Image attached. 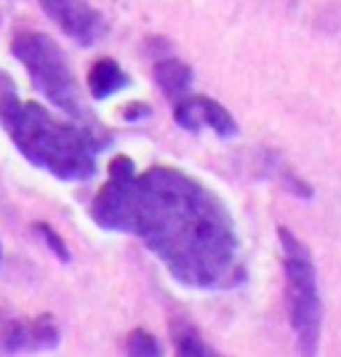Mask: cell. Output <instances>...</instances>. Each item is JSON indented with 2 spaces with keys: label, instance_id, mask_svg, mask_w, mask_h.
Returning a JSON list of instances; mask_svg holds the SVG:
<instances>
[{
  "label": "cell",
  "instance_id": "6",
  "mask_svg": "<svg viewBox=\"0 0 341 357\" xmlns=\"http://www.w3.org/2000/svg\"><path fill=\"white\" fill-rule=\"evenodd\" d=\"M174 118H176L179 128L184 131H192L197 134L200 128H211L219 139H235L240 134L238 123L232 118V112L224 105H219L216 99L203 96V93H195V96H184L174 105Z\"/></svg>",
  "mask_w": 341,
  "mask_h": 357
},
{
  "label": "cell",
  "instance_id": "9",
  "mask_svg": "<svg viewBox=\"0 0 341 357\" xmlns=\"http://www.w3.org/2000/svg\"><path fill=\"white\" fill-rule=\"evenodd\" d=\"M131 86V75L126 73L115 59H99L93 61L89 70V93L93 99H109L118 91Z\"/></svg>",
  "mask_w": 341,
  "mask_h": 357
},
{
  "label": "cell",
  "instance_id": "2",
  "mask_svg": "<svg viewBox=\"0 0 341 357\" xmlns=\"http://www.w3.org/2000/svg\"><path fill=\"white\" fill-rule=\"evenodd\" d=\"M0 126L35 168L61 181H89L96 174V155L109 144L107 136L54 118L38 102H22L6 70H0Z\"/></svg>",
  "mask_w": 341,
  "mask_h": 357
},
{
  "label": "cell",
  "instance_id": "10",
  "mask_svg": "<svg viewBox=\"0 0 341 357\" xmlns=\"http://www.w3.org/2000/svg\"><path fill=\"white\" fill-rule=\"evenodd\" d=\"M171 342H174V349L179 355H195V357H211L213 349L203 342V336L197 333V328L192 323H187L184 317H174L171 323Z\"/></svg>",
  "mask_w": 341,
  "mask_h": 357
},
{
  "label": "cell",
  "instance_id": "4",
  "mask_svg": "<svg viewBox=\"0 0 341 357\" xmlns=\"http://www.w3.org/2000/svg\"><path fill=\"white\" fill-rule=\"evenodd\" d=\"M11 54L30 73L32 86L43 93L54 107L64 109L73 120H83L80 89L73 75L70 61L64 59L61 45L43 32L22 30L11 40Z\"/></svg>",
  "mask_w": 341,
  "mask_h": 357
},
{
  "label": "cell",
  "instance_id": "7",
  "mask_svg": "<svg viewBox=\"0 0 341 357\" xmlns=\"http://www.w3.org/2000/svg\"><path fill=\"white\" fill-rule=\"evenodd\" d=\"M61 342V331L51 314H38L32 320H8L0 328V352H51Z\"/></svg>",
  "mask_w": 341,
  "mask_h": 357
},
{
  "label": "cell",
  "instance_id": "11",
  "mask_svg": "<svg viewBox=\"0 0 341 357\" xmlns=\"http://www.w3.org/2000/svg\"><path fill=\"white\" fill-rule=\"evenodd\" d=\"M126 352L136 357H158V355H163V347H160V342H158L149 331L134 328V331L128 333V339H126Z\"/></svg>",
  "mask_w": 341,
  "mask_h": 357
},
{
  "label": "cell",
  "instance_id": "12",
  "mask_svg": "<svg viewBox=\"0 0 341 357\" xmlns=\"http://www.w3.org/2000/svg\"><path fill=\"white\" fill-rule=\"evenodd\" d=\"M32 229L38 232V238L45 243V248L54 253L56 259H59L61 264H70L73 261V256H70V248H67V243H64V238H61L59 232L51 227V224H45V222H35L32 224Z\"/></svg>",
  "mask_w": 341,
  "mask_h": 357
},
{
  "label": "cell",
  "instance_id": "8",
  "mask_svg": "<svg viewBox=\"0 0 341 357\" xmlns=\"http://www.w3.org/2000/svg\"><path fill=\"white\" fill-rule=\"evenodd\" d=\"M152 75H155V83H158V89L163 91L165 96L176 105L179 99H184L187 96V91L192 86V67L190 64H184L181 59H174V56H168V59H160L155 61V67H152Z\"/></svg>",
  "mask_w": 341,
  "mask_h": 357
},
{
  "label": "cell",
  "instance_id": "14",
  "mask_svg": "<svg viewBox=\"0 0 341 357\" xmlns=\"http://www.w3.org/2000/svg\"><path fill=\"white\" fill-rule=\"evenodd\" d=\"M0 259H3V248H0Z\"/></svg>",
  "mask_w": 341,
  "mask_h": 357
},
{
  "label": "cell",
  "instance_id": "5",
  "mask_svg": "<svg viewBox=\"0 0 341 357\" xmlns=\"http://www.w3.org/2000/svg\"><path fill=\"white\" fill-rule=\"evenodd\" d=\"M48 19L77 45H93L104 32V16L86 0H40Z\"/></svg>",
  "mask_w": 341,
  "mask_h": 357
},
{
  "label": "cell",
  "instance_id": "3",
  "mask_svg": "<svg viewBox=\"0 0 341 357\" xmlns=\"http://www.w3.org/2000/svg\"><path fill=\"white\" fill-rule=\"evenodd\" d=\"M278 240H280L282 272H285L288 320L296 336V347L301 355H317L323 333V298H320L315 259L310 248L288 227H278Z\"/></svg>",
  "mask_w": 341,
  "mask_h": 357
},
{
  "label": "cell",
  "instance_id": "1",
  "mask_svg": "<svg viewBox=\"0 0 341 357\" xmlns=\"http://www.w3.org/2000/svg\"><path fill=\"white\" fill-rule=\"evenodd\" d=\"M91 219L109 232H131L168 275L187 288H232L245 280L240 235L219 195L171 165L136 174L128 155L109 163V176L91 203Z\"/></svg>",
  "mask_w": 341,
  "mask_h": 357
},
{
  "label": "cell",
  "instance_id": "13",
  "mask_svg": "<svg viewBox=\"0 0 341 357\" xmlns=\"http://www.w3.org/2000/svg\"><path fill=\"white\" fill-rule=\"evenodd\" d=\"M152 115V107L144 105V102H134V105H128L123 109V118L128 120V123H139V120H147Z\"/></svg>",
  "mask_w": 341,
  "mask_h": 357
}]
</instances>
